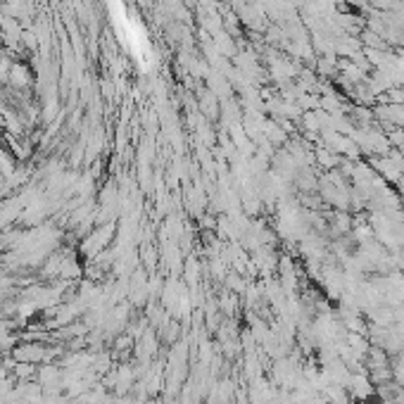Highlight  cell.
<instances>
[{"instance_id": "obj_1", "label": "cell", "mask_w": 404, "mask_h": 404, "mask_svg": "<svg viewBox=\"0 0 404 404\" xmlns=\"http://www.w3.org/2000/svg\"><path fill=\"white\" fill-rule=\"evenodd\" d=\"M107 3V8L112 10V17H115V24H117V31H119V36L124 38V43L131 48V53L133 55H138L143 62H145V55H148V45H145V38H143V34L138 29H133V24H131V19L124 14V10H122V0H105Z\"/></svg>"}]
</instances>
